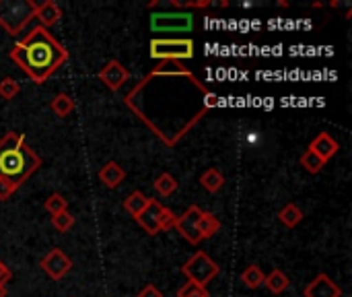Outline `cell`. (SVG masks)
<instances>
[{
	"instance_id": "cell-1",
	"label": "cell",
	"mask_w": 352,
	"mask_h": 297,
	"mask_svg": "<svg viewBox=\"0 0 352 297\" xmlns=\"http://www.w3.org/2000/svg\"><path fill=\"white\" fill-rule=\"evenodd\" d=\"M124 103L165 147H175L221 97L182 62L169 60L140 79L124 95Z\"/></svg>"
},
{
	"instance_id": "cell-2",
	"label": "cell",
	"mask_w": 352,
	"mask_h": 297,
	"mask_svg": "<svg viewBox=\"0 0 352 297\" xmlns=\"http://www.w3.org/2000/svg\"><path fill=\"white\" fill-rule=\"evenodd\" d=\"M8 58L35 85H41L68 60V50L50 33V29L37 25L10 48Z\"/></svg>"
},
{
	"instance_id": "cell-3",
	"label": "cell",
	"mask_w": 352,
	"mask_h": 297,
	"mask_svg": "<svg viewBox=\"0 0 352 297\" xmlns=\"http://www.w3.org/2000/svg\"><path fill=\"white\" fill-rule=\"evenodd\" d=\"M41 167V157L27 145L25 134L6 132L0 139V180L10 182L16 190Z\"/></svg>"
},
{
	"instance_id": "cell-4",
	"label": "cell",
	"mask_w": 352,
	"mask_h": 297,
	"mask_svg": "<svg viewBox=\"0 0 352 297\" xmlns=\"http://www.w3.org/2000/svg\"><path fill=\"white\" fill-rule=\"evenodd\" d=\"M148 56L153 60L161 62H182V60H192L196 50L194 41L190 37H155L148 43Z\"/></svg>"
},
{
	"instance_id": "cell-5",
	"label": "cell",
	"mask_w": 352,
	"mask_h": 297,
	"mask_svg": "<svg viewBox=\"0 0 352 297\" xmlns=\"http://www.w3.org/2000/svg\"><path fill=\"white\" fill-rule=\"evenodd\" d=\"M33 0H0V27L8 35H19L35 12Z\"/></svg>"
},
{
	"instance_id": "cell-6",
	"label": "cell",
	"mask_w": 352,
	"mask_h": 297,
	"mask_svg": "<svg viewBox=\"0 0 352 297\" xmlns=\"http://www.w3.org/2000/svg\"><path fill=\"white\" fill-rule=\"evenodd\" d=\"M219 273L221 267L202 250H198L192 258H188L186 265H182V275H186L190 283H196L200 287H206Z\"/></svg>"
},
{
	"instance_id": "cell-7",
	"label": "cell",
	"mask_w": 352,
	"mask_h": 297,
	"mask_svg": "<svg viewBox=\"0 0 352 297\" xmlns=\"http://www.w3.org/2000/svg\"><path fill=\"white\" fill-rule=\"evenodd\" d=\"M151 29L157 33H188L194 29V14L186 12V10L153 12Z\"/></svg>"
},
{
	"instance_id": "cell-8",
	"label": "cell",
	"mask_w": 352,
	"mask_h": 297,
	"mask_svg": "<svg viewBox=\"0 0 352 297\" xmlns=\"http://www.w3.org/2000/svg\"><path fill=\"white\" fill-rule=\"evenodd\" d=\"M200 215H202V209H200L198 205H192V207H188V211H186L184 215H179V217L175 219V227H173V229H175L184 240H188V244H192V246H196V244L202 242L200 232H198Z\"/></svg>"
},
{
	"instance_id": "cell-9",
	"label": "cell",
	"mask_w": 352,
	"mask_h": 297,
	"mask_svg": "<svg viewBox=\"0 0 352 297\" xmlns=\"http://www.w3.org/2000/svg\"><path fill=\"white\" fill-rule=\"evenodd\" d=\"M39 267H41V271H43L50 279L60 281V279H64V277L72 271V260H70L60 248H52V250L39 260Z\"/></svg>"
},
{
	"instance_id": "cell-10",
	"label": "cell",
	"mask_w": 352,
	"mask_h": 297,
	"mask_svg": "<svg viewBox=\"0 0 352 297\" xmlns=\"http://www.w3.org/2000/svg\"><path fill=\"white\" fill-rule=\"evenodd\" d=\"M97 79H99L109 91H120L122 85L128 83L130 70H128L120 60H109V62H105V66H101V70L97 72Z\"/></svg>"
},
{
	"instance_id": "cell-11",
	"label": "cell",
	"mask_w": 352,
	"mask_h": 297,
	"mask_svg": "<svg viewBox=\"0 0 352 297\" xmlns=\"http://www.w3.org/2000/svg\"><path fill=\"white\" fill-rule=\"evenodd\" d=\"M303 297H342V287L326 273H320L303 289Z\"/></svg>"
},
{
	"instance_id": "cell-12",
	"label": "cell",
	"mask_w": 352,
	"mask_h": 297,
	"mask_svg": "<svg viewBox=\"0 0 352 297\" xmlns=\"http://www.w3.org/2000/svg\"><path fill=\"white\" fill-rule=\"evenodd\" d=\"M307 149H311L322 161H330L338 151H340V145H338V141L330 134V132H320L311 143H309V147Z\"/></svg>"
},
{
	"instance_id": "cell-13",
	"label": "cell",
	"mask_w": 352,
	"mask_h": 297,
	"mask_svg": "<svg viewBox=\"0 0 352 297\" xmlns=\"http://www.w3.org/2000/svg\"><path fill=\"white\" fill-rule=\"evenodd\" d=\"M161 209H163V205H161L159 201L151 198L148 207H146L138 217H134V221H136L148 236H157V234H161V229H159V215H161Z\"/></svg>"
},
{
	"instance_id": "cell-14",
	"label": "cell",
	"mask_w": 352,
	"mask_h": 297,
	"mask_svg": "<svg viewBox=\"0 0 352 297\" xmlns=\"http://www.w3.org/2000/svg\"><path fill=\"white\" fill-rule=\"evenodd\" d=\"M60 17H62V8L54 0H45V2H37L35 4L33 19L39 21V27L50 29V27H54L60 21Z\"/></svg>"
},
{
	"instance_id": "cell-15",
	"label": "cell",
	"mask_w": 352,
	"mask_h": 297,
	"mask_svg": "<svg viewBox=\"0 0 352 297\" xmlns=\"http://www.w3.org/2000/svg\"><path fill=\"white\" fill-rule=\"evenodd\" d=\"M97 178H99V182H101L105 188H118V186L126 180V172H124V167H122L120 163L107 161V163L99 170Z\"/></svg>"
},
{
	"instance_id": "cell-16",
	"label": "cell",
	"mask_w": 352,
	"mask_h": 297,
	"mask_svg": "<svg viewBox=\"0 0 352 297\" xmlns=\"http://www.w3.org/2000/svg\"><path fill=\"white\" fill-rule=\"evenodd\" d=\"M264 285H266V289H268L272 296H280V294H285V291L291 287V279H289L287 273H283L280 269H272V271L266 275Z\"/></svg>"
},
{
	"instance_id": "cell-17",
	"label": "cell",
	"mask_w": 352,
	"mask_h": 297,
	"mask_svg": "<svg viewBox=\"0 0 352 297\" xmlns=\"http://www.w3.org/2000/svg\"><path fill=\"white\" fill-rule=\"evenodd\" d=\"M198 232H200V238H202V240L214 238V236L221 232V221H219V217H217L214 213L202 211L200 221H198Z\"/></svg>"
},
{
	"instance_id": "cell-18",
	"label": "cell",
	"mask_w": 352,
	"mask_h": 297,
	"mask_svg": "<svg viewBox=\"0 0 352 297\" xmlns=\"http://www.w3.org/2000/svg\"><path fill=\"white\" fill-rule=\"evenodd\" d=\"M74 99L68 93H58L52 101H50V110L58 116V118H68L74 112Z\"/></svg>"
},
{
	"instance_id": "cell-19",
	"label": "cell",
	"mask_w": 352,
	"mask_h": 297,
	"mask_svg": "<svg viewBox=\"0 0 352 297\" xmlns=\"http://www.w3.org/2000/svg\"><path fill=\"white\" fill-rule=\"evenodd\" d=\"M200 184H202V188L204 190H208V192H219L223 186H225V176L217 170V167H208V170H204V174L200 176Z\"/></svg>"
},
{
	"instance_id": "cell-20",
	"label": "cell",
	"mask_w": 352,
	"mask_h": 297,
	"mask_svg": "<svg viewBox=\"0 0 352 297\" xmlns=\"http://www.w3.org/2000/svg\"><path fill=\"white\" fill-rule=\"evenodd\" d=\"M148 203H151V198L144 194V192H132V194H128L126 196V201H124V209L132 215V219L134 217H138L146 207H148Z\"/></svg>"
},
{
	"instance_id": "cell-21",
	"label": "cell",
	"mask_w": 352,
	"mask_h": 297,
	"mask_svg": "<svg viewBox=\"0 0 352 297\" xmlns=\"http://www.w3.org/2000/svg\"><path fill=\"white\" fill-rule=\"evenodd\" d=\"M278 221H280L285 227L293 229V227H297V225L303 221V211H301L295 203H289V205H285V207L280 209Z\"/></svg>"
},
{
	"instance_id": "cell-22",
	"label": "cell",
	"mask_w": 352,
	"mask_h": 297,
	"mask_svg": "<svg viewBox=\"0 0 352 297\" xmlns=\"http://www.w3.org/2000/svg\"><path fill=\"white\" fill-rule=\"evenodd\" d=\"M264 279H266V275H264V271L260 269V265H250V267H245L243 273H241V283H243L248 289H258V287H262V285H264Z\"/></svg>"
},
{
	"instance_id": "cell-23",
	"label": "cell",
	"mask_w": 352,
	"mask_h": 297,
	"mask_svg": "<svg viewBox=\"0 0 352 297\" xmlns=\"http://www.w3.org/2000/svg\"><path fill=\"white\" fill-rule=\"evenodd\" d=\"M153 188H155V192H157L159 196H171V194L179 188V182H177L171 174L163 172V174L153 182Z\"/></svg>"
},
{
	"instance_id": "cell-24",
	"label": "cell",
	"mask_w": 352,
	"mask_h": 297,
	"mask_svg": "<svg viewBox=\"0 0 352 297\" xmlns=\"http://www.w3.org/2000/svg\"><path fill=\"white\" fill-rule=\"evenodd\" d=\"M299 163L303 165V170H307L309 174H320L322 170H324V165H326V161H322L311 149H307L303 155H301V159H299Z\"/></svg>"
},
{
	"instance_id": "cell-25",
	"label": "cell",
	"mask_w": 352,
	"mask_h": 297,
	"mask_svg": "<svg viewBox=\"0 0 352 297\" xmlns=\"http://www.w3.org/2000/svg\"><path fill=\"white\" fill-rule=\"evenodd\" d=\"M43 207H45V211L54 217V215H58V213H64V211H68V201L62 196V194H50L47 198H45V203H43Z\"/></svg>"
},
{
	"instance_id": "cell-26",
	"label": "cell",
	"mask_w": 352,
	"mask_h": 297,
	"mask_svg": "<svg viewBox=\"0 0 352 297\" xmlns=\"http://www.w3.org/2000/svg\"><path fill=\"white\" fill-rule=\"evenodd\" d=\"M74 215L70 213V211H64V213H58V215H54L52 217V227L56 229V232H60V234H66V232H70L72 227H74Z\"/></svg>"
},
{
	"instance_id": "cell-27",
	"label": "cell",
	"mask_w": 352,
	"mask_h": 297,
	"mask_svg": "<svg viewBox=\"0 0 352 297\" xmlns=\"http://www.w3.org/2000/svg\"><path fill=\"white\" fill-rule=\"evenodd\" d=\"M19 91H21V87H19V83L12 76H6V79L0 81V97L2 99L10 101V99H14L19 95Z\"/></svg>"
},
{
	"instance_id": "cell-28",
	"label": "cell",
	"mask_w": 352,
	"mask_h": 297,
	"mask_svg": "<svg viewBox=\"0 0 352 297\" xmlns=\"http://www.w3.org/2000/svg\"><path fill=\"white\" fill-rule=\"evenodd\" d=\"M177 297H210L208 289L206 287H200L196 283H186L177 289Z\"/></svg>"
},
{
	"instance_id": "cell-29",
	"label": "cell",
	"mask_w": 352,
	"mask_h": 297,
	"mask_svg": "<svg viewBox=\"0 0 352 297\" xmlns=\"http://www.w3.org/2000/svg\"><path fill=\"white\" fill-rule=\"evenodd\" d=\"M175 219H177V215L171 209L163 207L161 209V215H159V229L161 232H171L175 227Z\"/></svg>"
},
{
	"instance_id": "cell-30",
	"label": "cell",
	"mask_w": 352,
	"mask_h": 297,
	"mask_svg": "<svg viewBox=\"0 0 352 297\" xmlns=\"http://www.w3.org/2000/svg\"><path fill=\"white\" fill-rule=\"evenodd\" d=\"M16 192V188L10 184V182H6V180H0V201L4 203V201H8L12 194Z\"/></svg>"
},
{
	"instance_id": "cell-31",
	"label": "cell",
	"mask_w": 352,
	"mask_h": 297,
	"mask_svg": "<svg viewBox=\"0 0 352 297\" xmlns=\"http://www.w3.org/2000/svg\"><path fill=\"white\" fill-rule=\"evenodd\" d=\"M138 297H165L163 296V291L159 289V287H155V285H144L142 289H140V294H138Z\"/></svg>"
},
{
	"instance_id": "cell-32",
	"label": "cell",
	"mask_w": 352,
	"mask_h": 297,
	"mask_svg": "<svg viewBox=\"0 0 352 297\" xmlns=\"http://www.w3.org/2000/svg\"><path fill=\"white\" fill-rule=\"evenodd\" d=\"M10 277H12L10 269L0 260V287H6V283L10 281Z\"/></svg>"
},
{
	"instance_id": "cell-33",
	"label": "cell",
	"mask_w": 352,
	"mask_h": 297,
	"mask_svg": "<svg viewBox=\"0 0 352 297\" xmlns=\"http://www.w3.org/2000/svg\"><path fill=\"white\" fill-rule=\"evenodd\" d=\"M0 297H6V287H0Z\"/></svg>"
}]
</instances>
